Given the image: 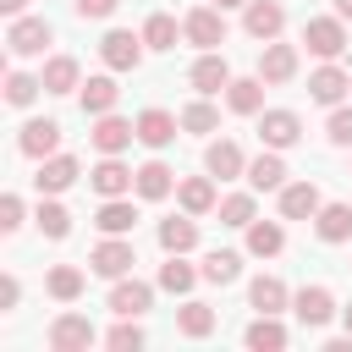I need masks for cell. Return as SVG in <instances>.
I'll use <instances>...</instances> for the list:
<instances>
[{"label": "cell", "instance_id": "cell-1", "mask_svg": "<svg viewBox=\"0 0 352 352\" xmlns=\"http://www.w3.org/2000/svg\"><path fill=\"white\" fill-rule=\"evenodd\" d=\"M182 38L198 44V50H220L226 44V11L220 6H192L182 16Z\"/></svg>", "mask_w": 352, "mask_h": 352}, {"label": "cell", "instance_id": "cell-2", "mask_svg": "<svg viewBox=\"0 0 352 352\" xmlns=\"http://www.w3.org/2000/svg\"><path fill=\"white\" fill-rule=\"evenodd\" d=\"M55 38V28L44 22V16H11V28H6V50L16 55V60H28V55H44V44Z\"/></svg>", "mask_w": 352, "mask_h": 352}, {"label": "cell", "instance_id": "cell-3", "mask_svg": "<svg viewBox=\"0 0 352 352\" xmlns=\"http://www.w3.org/2000/svg\"><path fill=\"white\" fill-rule=\"evenodd\" d=\"M143 33H126V28H110L104 33V44H99V60L110 66V72H138L143 66Z\"/></svg>", "mask_w": 352, "mask_h": 352}, {"label": "cell", "instance_id": "cell-4", "mask_svg": "<svg viewBox=\"0 0 352 352\" xmlns=\"http://www.w3.org/2000/svg\"><path fill=\"white\" fill-rule=\"evenodd\" d=\"M302 44L319 55V60H336L346 50V22L341 16H308L302 22Z\"/></svg>", "mask_w": 352, "mask_h": 352}, {"label": "cell", "instance_id": "cell-5", "mask_svg": "<svg viewBox=\"0 0 352 352\" xmlns=\"http://www.w3.org/2000/svg\"><path fill=\"white\" fill-rule=\"evenodd\" d=\"M132 264H138V253H132V242H126V236H104V242L88 253V270H94V275H104V280H121Z\"/></svg>", "mask_w": 352, "mask_h": 352}, {"label": "cell", "instance_id": "cell-6", "mask_svg": "<svg viewBox=\"0 0 352 352\" xmlns=\"http://www.w3.org/2000/svg\"><path fill=\"white\" fill-rule=\"evenodd\" d=\"M242 28H248V38L270 44V38H280V28H286V11H280L275 0H248V6H242Z\"/></svg>", "mask_w": 352, "mask_h": 352}, {"label": "cell", "instance_id": "cell-7", "mask_svg": "<svg viewBox=\"0 0 352 352\" xmlns=\"http://www.w3.org/2000/svg\"><path fill=\"white\" fill-rule=\"evenodd\" d=\"M88 182H94V192H99V198H126V192L138 187V170H126L116 154H104V160L88 170Z\"/></svg>", "mask_w": 352, "mask_h": 352}, {"label": "cell", "instance_id": "cell-8", "mask_svg": "<svg viewBox=\"0 0 352 352\" xmlns=\"http://www.w3.org/2000/svg\"><path fill=\"white\" fill-rule=\"evenodd\" d=\"M94 341H99V330H94L82 314H60V319L50 324V346H55V352H88Z\"/></svg>", "mask_w": 352, "mask_h": 352}, {"label": "cell", "instance_id": "cell-9", "mask_svg": "<svg viewBox=\"0 0 352 352\" xmlns=\"http://www.w3.org/2000/svg\"><path fill=\"white\" fill-rule=\"evenodd\" d=\"M258 138H264V148H292L302 138L297 110H258Z\"/></svg>", "mask_w": 352, "mask_h": 352}, {"label": "cell", "instance_id": "cell-10", "mask_svg": "<svg viewBox=\"0 0 352 352\" xmlns=\"http://www.w3.org/2000/svg\"><path fill=\"white\" fill-rule=\"evenodd\" d=\"M148 302H154V286H148V280H138V275H132V280L121 275V280L110 286V314H121V319L148 314Z\"/></svg>", "mask_w": 352, "mask_h": 352}, {"label": "cell", "instance_id": "cell-11", "mask_svg": "<svg viewBox=\"0 0 352 352\" xmlns=\"http://www.w3.org/2000/svg\"><path fill=\"white\" fill-rule=\"evenodd\" d=\"M88 138H94L99 154H121V148L138 138V121H121V116L110 110V116H94V132H88Z\"/></svg>", "mask_w": 352, "mask_h": 352}, {"label": "cell", "instance_id": "cell-12", "mask_svg": "<svg viewBox=\"0 0 352 352\" xmlns=\"http://www.w3.org/2000/svg\"><path fill=\"white\" fill-rule=\"evenodd\" d=\"M319 209H324V198H319L314 182H286L280 187V220H314Z\"/></svg>", "mask_w": 352, "mask_h": 352}, {"label": "cell", "instance_id": "cell-13", "mask_svg": "<svg viewBox=\"0 0 352 352\" xmlns=\"http://www.w3.org/2000/svg\"><path fill=\"white\" fill-rule=\"evenodd\" d=\"M292 314H297L308 330H319V324H330V319H336V297H330L324 286H302V292L292 297Z\"/></svg>", "mask_w": 352, "mask_h": 352}, {"label": "cell", "instance_id": "cell-14", "mask_svg": "<svg viewBox=\"0 0 352 352\" xmlns=\"http://www.w3.org/2000/svg\"><path fill=\"white\" fill-rule=\"evenodd\" d=\"M176 126H182V116H170V110L148 104V110L138 116V143H143V148H165V143L176 138Z\"/></svg>", "mask_w": 352, "mask_h": 352}, {"label": "cell", "instance_id": "cell-15", "mask_svg": "<svg viewBox=\"0 0 352 352\" xmlns=\"http://www.w3.org/2000/svg\"><path fill=\"white\" fill-rule=\"evenodd\" d=\"M204 170L220 176V182H231V176H248V160H242V148H236L231 138H214V143L204 148Z\"/></svg>", "mask_w": 352, "mask_h": 352}, {"label": "cell", "instance_id": "cell-16", "mask_svg": "<svg viewBox=\"0 0 352 352\" xmlns=\"http://www.w3.org/2000/svg\"><path fill=\"white\" fill-rule=\"evenodd\" d=\"M72 182H77V160H72V154H50V160H38V176H33V187H38L44 198L66 192Z\"/></svg>", "mask_w": 352, "mask_h": 352}, {"label": "cell", "instance_id": "cell-17", "mask_svg": "<svg viewBox=\"0 0 352 352\" xmlns=\"http://www.w3.org/2000/svg\"><path fill=\"white\" fill-rule=\"evenodd\" d=\"M248 187H253V192H280V187H286V160H280V148H264L258 160H248Z\"/></svg>", "mask_w": 352, "mask_h": 352}, {"label": "cell", "instance_id": "cell-18", "mask_svg": "<svg viewBox=\"0 0 352 352\" xmlns=\"http://www.w3.org/2000/svg\"><path fill=\"white\" fill-rule=\"evenodd\" d=\"M258 77H264V82H292V77H297V50L270 38V44L258 50Z\"/></svg>", "mask_w": 352, "mask_h": 352}, {"label": "cell", "instance_id": "cell-19", "mask_svg": "<svg viewBox=\"0 0 352 352\" xmlns=\"http://www.w3.org/2000/svg\"><path fill=\"white\" fill-rule=\"evenodd\" d=\"M187 77H192V88H198V94H220V88L231 82V66H226V55H220V50H204V55L192 60V72H187Z\"/></svg>", "mask_w": 352, "mask_h": 352}, {"label": "cell", "instance_id": "cell-20", "mask_svg": "<svg viewBox=\"0 0 352 352\" xmlns=\"http://www.w3.org/2000/svg\"><path fill=\"white\" fill-rule=\"evenodd\" d=\"M346 88H352V77H346V72H341L336 60H324V66H319V72L308 77V94H314L319 104H330V110H336V104L346 99Z\"/></svg>", "mask_w": 352, "mask_h": 352}, {"label": "cell", "instance_id": "cell-21", "mask_svg": "<svg viewBox=\"0 0 352 352\" xmlns=\"http://www.w3.org/2000/svg\"><path fill=\"white\" fill-rule=\"evenodd\" d=\"M16 148L28 160H50V154H60V126L55 121H28L22 138H16Z\"/></svg>", "mask_w": 352, "mask_h": 352}, {"label": "cell", "instance_id": "cell-22", "mask_svg": "<svg viewBox=\"0 0 352 352\" xmlns=\"http://www.w3.org/2000/svg\"><path fill=\"white\" fill-rule=\"evenodd\" d=\"M170 187H176V170L165 165V160H143L138 165V198H148V204H160V198H170Z\"/></svg>", "mask_w": 352, "mask_h": 352}, {"label": "cell", "instance_id": "cell-23", "mask_svg": "<svg viewBox=\"0 0 352 352\" xmlns=\"http://www.w3.org/2000/svg\"><path fill=\"white\" fill-rule=\"evenodd\" d=\"M94 226H99L104 236H132V226H138L132 198H104V204H99V214H94Z\"/></svg>", "mask_w": 352, "mask_h": 352}, {"label": "cell", "instance_id": "cell-24", "mask_svg": "<svg viewBox=\"0 0 352 352\" xmlns=\"http://www.w3.org/2000/svg\"><path fill=\"white\" fill-rule=\"evenodd\" d=\"M226 104L236 116H258L264 110V77H231L226 82Z\"/></svg>", "mask_w": 352, "mask_h": 352}, {"label": "cell", "instance_id": "cell-25", "mask_svg": "<svg viewBox=\"0 0 352 352\" xmlns=\"http://www.w3.org/2000/svg\"><path fill=\"white\" fill-rule=\"evenodd\" d=\"M176 204H182L187 214H209V209H220L209 176H187V182H176Z\"/></svg>", "mask_w": 352, "mask_h": 352}, {"label": "cell", "instance_id": "cell-26", "mask_svg": "<svg viewBox=\"0 0 352 352\" xmlns=\"http://www.w3.org/2000/svg\"><path fill=\"white\" fill-rule=\"evenodd\" d=\"M192 220H198V214H187V209H182L176 220H160V248H165V253H192V248H198V226H192Z\"/></svg>", "mask_w": 352, "mask_h": 352}, {"label": "cell", "instance_id": "cell-27", "mask_svg": "<svg viewBox=\"0 0 352 352\" xmlns=\"http://www.w3.org/2000/svg\"><path fill=\"white\" fill-rule=\"evenodd\" d=\"M314 231H319V242H346L352 236V204H324L314 214Z\"/></svg>", "mask_w": 352, "mask_h": 352}, {"label": "cell", "instance_id": "cell-28", "mask_svg": "<svg viewBox=\"0 0 352 352\" xmlns=\"http://www.w3.org/2000/svg\"><path fill=\"white\" fill-rule=\"evenodd\" d=\"M280 248H286V231L275 220H248V253L253 258H275Z\"/></svg>", "mask_w": 352, "mask_h": 352}, {"label": "cell", "instance_id": "cell-29", "mask_svg": "<svg viewBox=\"0 0 352 352\" xmlns=\"http://www.w3.org/2000/svg\"><path fill=\"white\" fill-rule=\"evenodd\" d=\"M198 275H204V270H192L182 253H170V258L160 264V292H176V297H187V292L198 286Z\"/></svg>", "mask_w": 352, "mask_h": 352}, {"label": "cell", "instance_id": "cell-30", "mask_svg": "<svg viewBox=\"0 0 352 352\" xmlns=\"http://www.w3.org/2000/svg\"><path fill=\"white\" fill-rule=\"evenodd\" d=\"M248 302H253L258 314H280V308L292 302V292H286V280H275V275H258V280L248 286Z\"/></svg>", "mask_w": 352, "mask_h": 352}, {"label": "cell", "instance_id": "cell-31", "mask_svg": "<svg viewBox=\"0 0 352 352\" xmlns=\"http://www.w3.org/2000/svg\"><path fill=\"white\" fill-rule=\"evenodd\" d=\"M242 341H248L253 352H280V346H286V324H280L275 314H258V319L248 324V336H242Z\"/></svg>", "mask_w": 352, "mask_h": 352}, {"label": "cell", "instance_id": "cell-32", "mask_svg": "<svg viewBox=\"0 0 352 352\" xmlns=\"http://www.w3.org/2000/svg\"><path fill=\"white\" fill-rule=\"evenodd\" d=\"M38 77H44V94H72V88H82V82H77V60H72V55H50Z\"/></svg>", "mask_w": 352, "mask_h": 352}, {"label": "cell", "instance_id": "cell-33", "mask_svg": "<svg viewBox=\"0 0 352 352\" xmlns=\"http://www.w3.org/2000/svg\"><path fill=\"white\" fill-rule=\"evenodd\" d=\"M116 99H121L116 77H88V82H82V110H88V116H110Z\"/></svg>", "mask_w": 352, "mask_h": 352}, {"label": "cell", "instance_id": "cell-34", "mask_svg": "<svg viewBox=\"0 0 352 352\" xmlns=\"http://www.w3.org/2000/svg\"><path fill=\"white\" fill-rule=\"evenodd\" d=\"M176 330H182L187 341H204V336L214 330V308H209V302H182V314H176Z\"/></svg>", "mask_w": 352, "mask_h": 352}, {"label": "cell", "instance_id": "cell-35", "mask_svg": "<svg viewBox=\"0 0 352 352\" xmlns=\"http://www.w3.org/2000/svg\"><path fill=\"white\" fill-rule=\"evenodd\" d=\"M242 275V253H231V248H214L209 258H204V280H214V286H231Z\"/></svg>", "mask_w": 352, "mask_h": 352}, {"label": "cell", "instance_id": "cell-36", "mask_svg": "<svg viewBox=\"0 0 352 352\" xmlns=\"http://www.w3.org/2000/svg\"><path fill=\"white\" fill-rule=\"evenodd\" d=\"M176 33H182V28H176L170 11H154V16L143 22V44H148V50H176Z\"/></svg>", "mask_w": 352, "mask_h": 352}, {"label": "cell", "instance_id": "cell-37", "mask_svg": "<svg viewBox=\"0 0 352 352\" xmlns=\"http://www.w3.org/2000/svg\"><path fill=\"white\" fill-rule=\"evenodd\" d=\"M33 220H38V231H44L50 242H60V236H72V214H66V204H55V198H44Z\"/></svg>", "mask_w": 352, "mask_h": 352}, {"label": "cell", "instance_id": "cell-38", "mask_svg": "<svg viewBox=\"0 0 352 352\" xmlns=\"http://www.w3.org/2000/svg\"><path fill=\"white\" fill-rule=\"evenodd\" d=\"M50 297L55 302H77L82 297V270L77 264H55L50 270Z\"/></svg>", "mask_w": 352, "mask_h": 352}, {"label": "cell", "instance_id": "cell-39", "mask_svg": "<svg viewBox=\"0 0 352 352\" xmlns=\"http://www.w3.org/2000/svg\"><path fill=\"white\" fill-rule=\"evenodd\" d=\"M38 88H44V77H28V72H6V104L28 110V104L38 99Z\"/></svg>", "mask_w": 352, "mask_h": 352}, {"label": "cell", "instance_id": "cell-40", "mask_svg": "<svg viewBox=\"0 0 352 352\" xmlns=\"http://www.w3.org/2000/svg\"><path fill=\"white\" fill-rule=\"evenodd\" d=\"M214 126H220V110L209 104V94L192 99V104L182 110V132H198V138H204V132H214Z\"/></svg>", "mask_w": 352, "mask_h": 352}, {"label": "cell", "instance_id": "cell-41", "mask_svg": "<svg viewBox=\"0 0 352 352\" xmlns=\"http://www.w3.org/2000/svg\"><path fill=\"white\" fill-rule=\"evenodd\" d=\"M248 220H253V192H226L220 198V226L248 231Z\"/></svg>", "mask_w": 352, "mask_h": 352}, {"label": "cell", "instance_id": "cell-42", "mask_svg": "<svg viewBox=\"0 0 352 352\" xmlns=\"http://www.w3.org/2000/svg\"><path fill=\"white\" fill-rule=\"evenodd\" d=\"M104 346H116V352H138V346H143V330H138V319H121V324L104 336Z\"/></svg>", "mask_w": 352, "mask_h": 352}, {"label": "cell", "instance_id": "cell-43", "mask_svg": "<svg viewBox=\"0 0 352 352\" xmlns=\"http://www.w3.org/2000/svg\"><path fill=\"white\" fill-rule=\"evenodd\" d=\"M324 138H330L336 148H352V110H346V104H336V110H330V126H324Z\"/></svg>", "mask_w": 352, "mask_h": 352}, {"label": "cell", "instance_id": "cell-44", "mask_svg": "<svg viewBox=\"0 0 352 352\" xmlns=\"http://www.w3.org/2000/svg\"><path fill=\"white\" fill-rule=\"evenodd\" d=\"M72 6H77V16H82V22H104L121 0H72Z\"/></svg>", "mask_w": 352, "mask_h": 352}, {"label": "cell", "instance_id": "cell-45", "mask_svg": "<svg viewBox=\"0 0 352 352\" xmlns=\"http://www.w3.org/2000/svg\"><path fill=\"white\" fill-rule=\"evenodd\" d=\"M16 226H22V198L6 192V198H0V231H16Z\"/></svg>", "mask_w": 352, "mask_h": 352}, {"label": "cell", "instance_id": "cell-46", "mask_svg": "<svg viewBox=\"0 0 352 352\" xmlns=\"http://www.w3.org/2000/svg\"><path fill=\"white\" fill-rule=\"evenodd\" d=\"M16 297H22V286H16V275H6V280H0V302L16 308Z\"/></svg>", "mask_w": 352, "mask_h": 352}, {"label": "cell", "instance_id": "cell-47", "mask_svg": "<svg viewBox=\"0 0 352 352\" xmlns=\"http://www.w3.org/2000/svg\"><path fill=\"white\" fill-rule=\"evenodd\" d=\"M22 6H28V0H0V11H6V16H22Z\"/></svg>", "mask_w": 352, "mask_h": 352}, {"label": "cell", "instance_id": "cell-48", "mask_svg": "<svg viewBox=\"0 0 352 352\" xmlns=\"http://www.w3.org/2000/svg\"><path fill=\"white\" fill-rule=\"evenodd\" d=\"M336 16H341V22H352V0H336Z\"/></svg>", "mask_w": 352, "mask_h": 352}, {"label": "cell", "instance_id": "cell-49", "mask_svg": "<svg viewBox=\"0 0 352 352\" xmlns=\"http://www.w3.org/2000/svg\"><path fill=\"white\" fill-rule=\"evenodd\" d=\"M209 6H220V11H231V6H248V0H209Z\"/></svg>", "mask_w": 352, "mask_h": 352}, {"label": "cell", "instance_id": "cell-50", "mask_svg": "<svg viewBox=\"0 0 352 352\" xmlns=\"http://www.w3.org/2000/svg\"><path fill=\"white\" fill-rule=\"evenodd\" d=\"M341 324H346V336H352V302H346V308H341Z\"/></svg>", "mask_w": 352, "mask_h": 352}]
</instances>
